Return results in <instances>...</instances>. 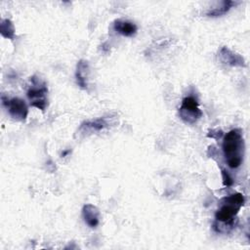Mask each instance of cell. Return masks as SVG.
<instances>
[{
    "mask_svg": "<svg viewBox=\"0 0 250 250\" xmlns=\"http://www.w3.org/2000/svg\"><path fill=\"white\" fill-rule=\"evenodd\" d=\"M222 148L228 165L234 169L241 165L244 155V140L238 128L229 131L223 139Z\"/></svg>",
    "mask_w": 250,
    "mask_h": 250,
    "instance_id": "1",
    "label": "cell"
},
{
    "mask_svg": "<svg viewBox=\"0 0 250 250\" xmlns=\"http://www.w3.org/2000/svg\"><path fill=\"white\" fill-rule=\"evenodd\" d=\"M245 198L242 193L235 192L221 199L220 207L216 211L215 218L220 224H227L232 227L233 218L244 205Z\"/></svg>",
    "mask_w": 250,
    "mask_h": 250,
    "instance_id": "2",
    "label": "cell"
},
{
    "mask_svg": "<svg viewBox=\"0 0 250 250\" xmlns=\"http://www.w3.org/2000/svg\"><path fill=\"white\" fill-rule=\"evenodd\" d=\"M29 81L30 84L26 92L29 104L31 106L44 111L48 105L47 85L43 80L38 78L36 75L31 76Z\"/></svg>",
    "mask_w": 250,
    "mask_h": 250,
    "instance_id": "3",
    "label": "cell"
},
{
    "mask_svg": "<svg viewBox=\"0 0 250 250\" xmlns=\"http://www.w3.org/2000/svg\"><path fill=\"white\" fill-rule=\"evenodd\" d=\"M202 111L199 108L198 102L195 98L189 96L183 99L179 108L181 119L188 124H194L202 116Z\"/></svg>",
    "mask_w": 250,
    "mask_h": 250,
    "instance_id": "4",
    "label": "cell"
},
{
    "mask_svg": "<svg viewBox=\"0 0 250 250\" xmlns=\"http://www.w3.org/2000/svg\"><path fill=\"white\" fill-rule=\"evenodd\" d=\"M2 104L7 107L10 116L17 121H24L28 114V107L24 100L21 98L8 99L4 95L1 97Z\"/></svg>",
    "mask_w": 250,
    "mask_h": 250,
    "instance_id": "5",
    "label": "cell"
},
{
    "mask_svg": "<svg viewBox=\"0 0 250 250\" xmlns=\"http://www.w3.org/2000/svg\"><path fill=\"white\" fill-rule=\"evenodd\" d=\"M218 59L222 63L229 66H238V67L246 66L244 58L238 53L230 50L227 46H224L221 48L218 54Z\"/></svg>",
    "mask_w": 250,
    "mask_h": 250,
    "instance_id": "6",
    "label": "cell"
},
{
    "mask_svg": "<svg viewBox=\"0 0 250 250\" xmlns=\"http://www.w3.org/2000/svg\"><path fill=\"white\" fill-rule=\"evenodd\" d=\"M108 126L107 119L105 117H100L94 120H88L84 121L80 124L76 135H88L94 132L102 131L103 129L106 128Z\"/></svg>",
    "mask_w": 250,
    "mask_h": 250,
    "instance_id": "7",
    "label": "cell"
},
{
    "mask_svg": "<svg viewBox=\"0 0 250 250\" xmlns=\"http://www.w3.org/2000/svg\"><path fill=\"white\" fill-rule=\"evenodd\" d=\"M82 216L85 224L90 228H96L100 224V211L93 204H85L83 206Z\"/></svg>",
    "mask_w": 250,
    "mask_h": 250,
    "instance_id": "8",
    "label": "cell"
},
{
    "mask_svg": "<svg viewBox=\"0 0 250 250\" xmlns=\"http://www.w3.org/2000/svg\"><path fill=\"white\" fill-rule=\"evenodd\" d=\"M88 74H89V63L85 60H80L77 62L76 65V71H75V78L77 85L81 89H87L88 83Z\"/></svg>",
    "mask_w": 250,
    "mask_h": 250,
    "instance_id": "9",
    "label": "cell"
},
{
    "mask_svg": "<svg viewBox=\"0 0 250 250\" xmlns=\"http://www.w3.org/2000/svg\"><path fill=\"white\" fill-rule=\"evenodd\" d=\"M113 28L116 32L126 37H131L135 35L138 30V27L134 22L129 21H124V20L114 21Z\"/></svg>",
    "mask_w": 250,
    "mask_h": 250,
    "instance_id": "10",
    "label": "cell"
},
{
    "mask_svg": "<svg viewBox=\"0 0 250 250\" xmlns=\"http://www.w3.org/2000/svg\"><path fill=\"white\" fill-rule=\"evenodd\" d=\"M233 5H235V2L230 1V0H225V1L222 2V5H221L220 7H216V8H214V9L208 11V12L206 13V15H207L208 17H212V18L221 17V16L227 14V13L229 11V9H230Z\"/></svg>",
    "mask_w": 250,
    "mask_h": 250,
    "instance_id": "11",
    "label": "cell"
},
{
    "mask_svg": "<svg viewBox=\"0 0 250 250\" xmlns=\"http://www.w3.org/2000/svg\"><path fill=\"white\" fill-rule=\"evenodd\" d=\"M0 33L4 38L13 40L15 38V26L9 19H4L0 22Z\"/></svg>",
    "mask_w": 250,
    "mask_h": 250,
    "instance_id": "12",
    "label": "cell"
},
{
    "mask_svg": "<svg viewBox=\"0 0 250 250\" xmlns=\"http://www.w3.org/2000/svg\"><path fill=\"white\" fill-rule=\"evenodd\" d=\"M222 179H223V185L225 187H231L233 185V180L230 177V175L228 173L226 169H222Z\"/></svg>",
    "mask_w": 250,
    "mask_h": 250,
    "instance_id": "13",
    "label": "cell"
},
{
    "mask_svg": "<svg viewBox=\"0 0 250 250\" xmlns=\"http://www.w3.org/2000/svg\"><path fill=\"white\" fill-rule=\"evenodd\" d=\"M223 131L222 130H219V129H216V130H211L209 131V133L207 134V137L208 138H214L216 140H219L222 136H223Z\"/></svg>",
    "mask_w": 250,
    "mask_h": 250,
    "instance_id": "14",
    "label": "cell"
},
{
    "mask_svg": "<svg viewBox=\"0 0 250 250\" xmlns=\"http://www.w3.org/2000/svg\"><path fill=\"white\" fill-rule=\"evenodd\" d=\"M68 152H69V150H64V151L62 153V156H64V155H66Z\"/></svg>",
    "mask_w": 250,
    "mask_h": 250,
    "instance_id": "15",
    "label": "cell"
}]
</instances>
